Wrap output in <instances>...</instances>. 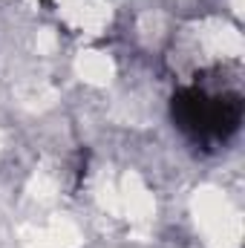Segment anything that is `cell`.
Here are the masks:
<instances>
[{"instance_id":"cell-1","label":"cell","mask_w":245,"mask_h":248,"mask_svg":"<svg viewBox=\"0 0 245 248\" xmlns=\"http://www.w3.org/2000/svg\"><path fill=\"white\" fill-rule=\"evenodd\" d=\"M179 119L182 127L199 139H225L237 130L240 122V95L222 90V93H202L190 90L179 101Z\"/></svg>"}]
</instances>
